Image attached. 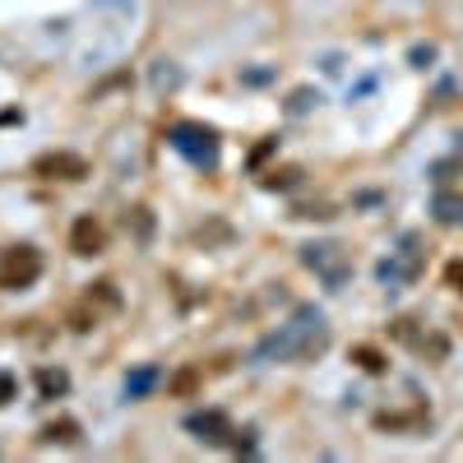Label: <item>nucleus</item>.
Listing matches in <instances>:
<instances>
[{
    "mask_svg": "<svg viewBox=\"0 0 463 463\" xmlns=\"http://www.w3.org/2000/svg\"><path fill=\"white\" fill-rule=\"evenodd\" d=\"M47 440H74V421H61V427H47Z\"/></svg>",
    "mask_w": 463,
    "mask_h": 463,
    "instance_id": "6",
    "label": "nucleus"
},
{
    "mask_svg": "<svg viewBox=\"0 0 463 463\" xmlns=\"http://www.w3.org/2000/svg\"><path fill=\"white\" fill-rule=\"evenodd\" d=\"M37 274H43V255H37L33 246H10V250H0V288H5V292L33 288Z\"/></svg>",
    "mask_w": 463,
    "mask_h": 463,
    "instance_id": "1",
    "label": "nucleus"
},
{
    "mask_svg": "<svg viewBox=\"0 0 463 463\" xmlns=\"http://www.w3.org/2000/svg\"><path fill=\"white\" fill-rule=\"evenodd\" d=\"M148 384H153V371H139V375H135V380L126 384V390H130V394H144V390H148Z\"/></svg>",
    "mask_w": 463,
    "mask_h": 463,
    "instance_id": "7",
    "label": "nucleus"
},
{
    "mask_svg": "<svg viewBox=\"0 0 463 463\" xmlns=\"http://www.w3.org/2000/svg\"><path fill=\"white\" fill-rule=\"evenodd\" d=\"M436 209H440V218H445V222H463V200L440 195V204H436Z\"/></svg>",
    "mask_w": 463,
    "mask_h": 463,
    "instance_id": "5",
    "label": "nucleus"
},
{
    "mask_svg": "<svg viewBox=\"0 0 463 463\" xmlns=\"http://www.w3.org/2000/svg\"><path fill=\"white\" fill-rule=\"evenodd\" d=\"M449 279H454V283H463V269H458V264H449ZM458 292H463V288H458Z\"/></svg>",
    "mask_w": 463,
    "mask_h": 463,
    "instance_id": "10",
    "label": "nucleus"
},
{
    "mask_svg": "<svg viewBox=\"0 0 463 463\" xmlns=\"http://www.w3.org/2000/svg\"><path fill=\"white\" fill-rule=\"evenodd\" d=\"M200 384H204V375H200L195 366H181V371L167 380V394H176V399H190V394L200 390Z\"/></svg>",
    "mask_w": 463,
    "mask_h": 463,
    "instance_id": "4",
    "label": "nucleus"
},
{
    "mask_svg": "<svg viewBox=\"0 0 463 463\" xmlns=\"http://www.w3.org/2000/svg\"><path fill=\"white\" fill-rule=\"evenodd\" d=\"M33 172L37 176H47V181H80L89 167H84V158H74V153H47V158H37L33 163Z\"/></svg>",
    "mask_w": 463,
    "mask_h": 463,
    "instance_id": "2",
    "label": "nucleus"
},
{
    "mask_svg": "<svg viewBox=\"0 0 463 463\" xmlns=\"http://www.w3.org/2000/svg\"><path fill=\"white\" fill-rule=\"evenodd\" d=\"M10 399H14V380L0 375V403H10Z\"/></svg>",
    "mask_w": 463,
    "mask_h": 463,
    "instance_id": "8",
    "label": "nucleus"
},
{
    "mask_svg": "<svg viewBox=\"0 0 463 463\" xmlns=\"http://www.w3.org/2000/svg\"><path fill=\"white\" fill-rule=\"evenodd\" d=\"M357 357H362V366H366V371H380V357H375V353H366V347H362Z\"/></svg>",
    "mask_w": 463,
    "mask_h": 463,
    "instance_id": "9",
    "label": "nucleus"
},
{
    "mask_svg": "<svg viewBox=\"0 0 463 463\" xmlns=\"http://www.w3.org/2000/svg\"><path fill=\"white\" fill-rule=\"evenodd\" d=\"M107 246V232H102V222H93V218H80L70 227V250L74 255H98Z\"/></svg>",
    "mask_w": 463,
    "mask_h": 463,
    "instance_id": "3",
    "label": "nucleus"
}]
</instances>
